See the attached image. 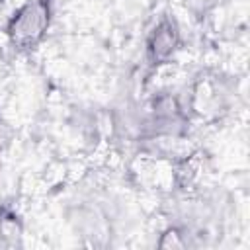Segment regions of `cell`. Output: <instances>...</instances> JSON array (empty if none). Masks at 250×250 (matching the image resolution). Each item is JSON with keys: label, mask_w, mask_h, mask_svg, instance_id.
Returning <instances> with one entry per match:
<instances>
[{"label": "cell", "mask_w": 250, "mask_h": 250, "mask_svg": "<svg viewBox=\"0 0 250 250\" xmlns=\"http://www.w3.org/2000/svg\"><path fill=\"white\" fill-rule=\"evenodd\" d=\"M49 0H29L25 2L10 20L8 35L20 47H29L37 43L49 25Z\"/></svg>", "instance_id": "1"}, {"label": "cell", "mask_w": 250, "mask_h": 250, "mask_svg": "<svg viewBox=\"0 0 250 250\" xmlns=\"http://www.w3.org/2000/svg\"><path fill=\"white\" fill-rule=\"evenodd\" d=\"M178 43H180V33L176 23L170 20H162L148 37V55L154 62L166 61L174 55Z\"/></svg>", "instance_id": "2"}]
</instances>
